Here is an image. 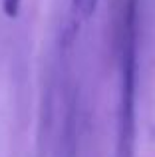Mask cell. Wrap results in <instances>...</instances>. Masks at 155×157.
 Instances as JSON below:
<instances>
[{"mask_svg":"<svg viewBox=\"0 0 155 157\" xmlns=\"http://www.w3.org/2000/svg\"><path fill=\"white\" fill-rule=\"evenodd\" d=\"M137 0L123 6L119 44V100H117L115 157H133L135 149V96H137Z\"/></svg>","mask_w":155,"mask_h":157,"instance_id":"cell-1","label":"cell"},{"mask_svg":"<svg viewBox=\"0 0 155 157\" xmlns=\"http://www.w3.org/2000/svg\"><path fill=\"white\" fill-rule=\"evenodd\" d=\"M97 0H72V12L78 20H88L96 12Z\"/></svg>","mask_w":155,"mask_h":157,"instance_id":"cell-2","label":"cell"}]
</instances>
